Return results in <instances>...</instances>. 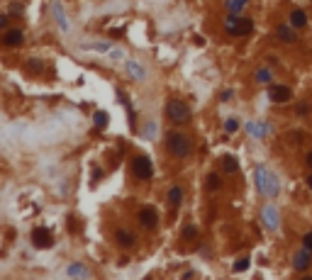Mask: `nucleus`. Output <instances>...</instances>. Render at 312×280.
I'll list each match as a JSON object with an SVG mask.
<instances>
[{
    "mask_svg": "<svg viewBox=\"0 0 312 280\" xmlns=\"http://www.w3.org/2000/svg\"><path fill=\"white\" fill-rule=\"evenodd\" d=\"M166 149H169L171 156H176V159H186V156H190V151H193V141H190L188 134L171 129L169 134H166Z\"/></svg>",
    "mask_w": 312,
    "mask_h": 280,
    "instance_id": "nucleus-1",
    "label": "nucleus"
},
{
    "mask_svg": "<svg viewBox=\"0 0 312 280\" xmlns=\"http://www.w3.org/2000/svg\"><path fill=\"white\" fill-rule=\"evenodd\" d=\"M256 188H258V193L268 197L278 195V178L273 173H268L263 166H258L256 168Z\"/></svg>",
    "mask_w": 312,
    "mask_h": 280,
    "instance_id": "nucleus-2",
    "label": "nucleus"
},
{
    "mask_svg": "<svg viewBox=\"0 0 312 280\" xmlns=\"http://www.w3.org/2000/svg\"><path fill=\"white\" fill-rule=\"evenodd\" d=\"M254 29V20L249 17H239V15H229L225 20V32L229 37H247Z\"/></svg>",
    "mask_w": 312,
    "mask_h": 280,
    "instance_id": "nucleus-3",
    "label": "nucleus"
},
{
    "mask_svg": "<svg viewBox=\"0 0 312 280\" xmlns=\"http://www.w3.org/2000/svg\"><path fill=\"white\" fill-rule=\"evenodd\" d=\"M166 117H169L173 124H186L190 122V108L183 103V100H169L166 103Z\"/></svg>",
    "mask_w": 312,
    "mask_h": 280,
    "instance_id": "nucleus-4",
    "label": "nucleus"
},
{
    "mask_svg": "<svg viewBox=\"0 0 312 280\" xmlns=\"http://www.w3.org/2000/svg\"><path fill=\"white\" fill-rule=\"evenodd\" d=\"M132 173L139 178V180H149L151 175H154V166H151V159L149 156H144V154H139V156H134L132 159Z\"/></svg>",
    "mask_w": 312,
    "mask_h": 280,
    "instance_id": "nucleus-5",
    "label": "nucleus"
},
{
    "mask_svg": "<svg viewBox=\"0 0 312 280\" xmlns=\"http://www.w3.org/2000/svg\"><path fill=\"white\" fill-rule=\"evenodd\" d=\"M32 246L34 249H52L54 246V236H52V231L47 229V226H34L32 229Z\"/></svg>",
    "mask_w": 312,
    "mask_h": 280,
    "instance_id": "nucleus-6",
    "label": "nucleus"
},
{
    "mask_svg": "<svg viewBox=\"0 0 312 280\" xmlns=\"http://www.w3.org/2000/svg\"><path fill=\"white\" fill-rule=\"evenodd\" d=\"M268 98L273 100V105H285V103L293 98V93H290V88H288V85L271 83V85H268Z\"/></svg>",
    "mask_w": 312,
    "mask_h": 280,
    "instance_id": "nucleus-7",
    "label": "nucleus"
},
{
    "mask_svg": "<svg viewBox=\"0 0 312 280\" xmlns=\"http://www.w3.org/2000/svg\"><path fill=\"white\" fill-rule=\"evenodd\" d=\"M137 222L142 224L144 229H156V224H159V212L154 210V207H142L139 210V215H137Z\"/></svg>",
    "mask_w": 312,
    "mask_h": 280,
    "instance_id": "nucleus-8",
    "label": "nucleus"
},
{
    "mask_svg": "<svg viewBox=\"0 0 312 280\" xmlns=\"http://www.w3.org/2000/svg\"><path fill=\"white\" fill-rule=\"evenodd\" d=\"M310 266H312V251H308V249L303 246L300 251L293 256V268H295L298 273H305Z\"/></svg>",
    "mask_w": 312,
    "mask_h": 280,
    "instance_id": "nucleus-9",
    "label": "nucleus"
},
{
    "mask_svg": "<svg viewBox=\"0 0 312 280\" xmlns=\"http://www.w3.org/2000/svg\"><path fill=\"white\" fill-rule=\"evenodd\" d=\"M25 42V34H22V29H5V34H2V47H7V49H15V47H20Z\"/></svg>",
    "mask_w": 312,
    "mask_h": 280,
    "instance_id": "nucleus-10",
    "label": "nucleus"
},
{
    "mask_svg": "<svg viewBox=\"0 0 312 280\" xmlns=\"http://www.w3.org/2000/svg\"><path fill=\"white\" fill-rule=\"evenodd\" d=\"M276 37L285 42V44H293V42H298V34H295V27L288 22V25H278L276 27Z\"/></svg>",
    "mask_w": 312,
    "mask_h": 280,
    "instance_id": "nucleus-11",
    "label": "nucleus"
},
{
    "mask_svg": "<svg viewBox=\"0 0 312 280\" xmlns=\"http://www.w3.org/2000/svg\"><path fill=\"white\" fill-rule=\"evenodd\" d=\"M115 241H117V246H122V249H132V246L137 244L134 234L127 231V229H117V231H115Z\"/></svg>",
    "mask_w": 312,
    "mask_h": 280,
    "instance_id": "nucleus-12",
    "label": "nucleus"
},
{
    "mask_svg": "<svg viewBox=\"0 0 312 280\" xmlns=\"http://www.w3.org/2000/svg\"><path fill=\"white\" fill-rule=\"evenodd\" d=\"M290 25L295 29H303V27H308V15H305V10H293L290 12Z\"/></svg>",
    "mask_w": 312,
    "mask_h": 280,
    "instance_id": "nucleus-13",
    "label": "nucleus"
},
{
    "mask_svg": "<svg viewBox=\"0 0 312 280\" xmlns=\"http://www.w3.org/2000/svg\"><path fill=\"white\" fill-rule=\"evenodd\" d=\"M205 188H207V193H217V190H222V178H220L217 173H210Z\"/></svg>",
    "mask_w": 312,
    "mask_h": 280,
    "instance_id": "nucleus-14",
    "label": "nucleus"
},
{
    "mask_svg": "<svg viewBox=\"0 0 312 280\" xmlns=\"http://www.w3.org/2000/svg\"><path fill=\"white\" fill-rule=\"evenodd\" d=\"M127 71H129V76H132V78H137V81H144V78H146L142 63H137V61H127Z\"/></svg>",
    "mask_w": 312,
    "mask_h": 280,
    "instance_id": "nucleus-15",
    "label": "nucleus"
},
{
    "mask_svg": "<svg viewBox=\"0 0 312 280\" xmlns=\"http://www.w3.org/2000/svg\"><path fill=\"white\" fill-rule=\"evenodd\" d=\"M66 276H71V278H76V276H81V278H88L90 276V271L81 266V263H71L68 268H66Z\"/></svg>",
    "mask_w": 312,
    "mask_h": 280,
    "instance_id": "nucleus-16",
    "label": "nucleus"
},
{
    "mask_svg": "<svg viewBox=\"0 0 312 280\" xmlns=\"http://www.w3.org/2000/svg\"><path fill=\"white\" fill-rule=\"evenodd\" d=\"M181 202H183V188H181V185H173L169 190V205L171 207H178Z\"/></svg>",
    "mask_w": 312,
    "mask_h": 280,
    "instance_id": "nucleus-17",
    "label": "nucleus"
},
{
    "mask_svg": "<svg viewBox=\"0 0 312 280\" xmlns=\"http://www.w3.org/2000/svg\"><path fill=\"white\" fill-rule=\"evenodd\" d=\"M263 220H266V224H268L271 229H276V226H278V212H276L273 207H266V210H263Z\"/></svg>",
    "mask_w": 312,
    "mask_h": 280,
    "instance_id": "nucleus-18",
    "label": "nucleus"
},
{
    "mask_svg": "<svg viewBox=\"0 0 312 280\" xmlns=\"http://www.w3.org/2000/svg\"><path fill=\"white\" fill-rule=\"evenodd\" d=\"M222 168H225L227 173H237V170H239V161L227 154V156H222Z\"/></svg>",
    "mask_w": 312,
    "mask_h": 280,
    "instance_id": "nucleus-19",
    "label": "nucleus"
},
{
    "mask_svg": "<svg viewBox=\"0 0 312 280\" xmlns=\"http://www.w3.org/2000/svg\"><path fill=\"white\" fill-rule=\"evenodd\" d=\"M242 7H244V0H225V10L229 15H239Z\"/></svg>",
    "mask_w": 312,
    "mask_h": 280,
    "instance_id": "nucleus-20",
    "label": "nucleus"
},
{
    "mask_svg": "<svg viewBox=\"0 0 312 280\" xmlns=\"http://www.w3.org/2000/svg\"><path fill=\"white\" fill-rule=\"evenodd\" d=\"M7 12H10V17H22V15H25V5L15 0V2L7 5Z\"/></svg>",
    "mask_w": 312,
    "mask_h": 280,
    "instance_id": "nucleus-21",
    "label": "nucleus"
},
{
    "mask_svg": "<svg viewBox=\"0 0 312 280\" xmlns=\"http://www.w3.org/2000/svg\"><path fill=\"white\" fill-rule=\"evenodd\" d=\"M198 239V229L193 224H186L183 226V241H195Z\"/></svg>",
    "mask_w": 312,
    "mask_h": 280,
    "instance_id": "nucleus-22",
    "label": "nucleus"
},
{
    "mask_svg": "<svg viewBox=\"0 0 312 280\" xmlns=\"http://www.w3.org/2000/svg\"><path fill=\"white\" fill-rule=\"evenodd\" d=\"M239 127H242V124H239V119H237V117H229L227 122H225V132H227V134L239 132Z\"/></svg>",
    "mask_w": 312,
    "mask_h": 280,
    "instance_id": "nucleus-23",
    "label": "nucleus"
},
{
    "mask_svg": "<svg viewBox=\"0 0 312 280\" xmlns=\"http://www.w3.org/2000/svg\"><path fill=\"white\" fill-rule=\"evenodd\" d=\"M249 134H251V137H263V134H266V127H261V122H249Z\"/></svg>",
    "mask_w": 312,
    "mask_h": 280,
    "instance_id": "nucleus-24",
    "label": "nucleus"
},
{
    "mask_svg": "<svg viewBox=\"0 0 312 280\" xmlns=\"http://www.w3.org/2000/svg\"><path fill=\"white\" fill-rule=\"evenodd\" d=\"M54 15H57V20H61V29H63V32H66V29H68V22H66V17H63V10H61V5H54Z\"/></svg>",
    "mask_w": 312,
    "mask_h": 280,
    "instance_id": "nucleus-25",
    "label": "nucleus"
},
{
    "mask_svg": "<svg viewBox=\"0 0 312 280\" xmlns=\"http://www.w3.org/2000/svg\"><path fill=\"white\" fill-rule=\"evenodd\" d=\"M29 71H32V73H42V71H44V63H42V61H37V58H29Z\"/></svg>",
    "mask_w": 312,
    "mask_h": 280,
    "instance_id": "nucleus-26",
    "label": "nucleus"
},
{
    "mask_svg": "<svg viewBox=\"0 0 312 280\" xmlns=\"http://www.w3.org/2000/svg\"><path fill=\"white\" fill-rule=\"evenodd\" d=\"M95 124L103 129V127L108 124V112H95Z\"/></svg>",
    "mask_w": 312,
    "mask_h": 280,
    "instance_id": "nucleus-27",
    "label": "nucleus"
},
{
    "mask_svg": "<svg viewBox=\"0 0 312 280\" xmlns=\"http://www.w3.org/2000/svg\"><path fill=\"white\" fill-rule=\"evenodd\" d=\"M249 268V258H239V263L234 266V273H244Z\"/></svg>",
    "mask_w": 312,
    "mask_h": 280,
    "instance_id": "nucleus-28",
    "label": "nucleus"
},
{
    "mask_svg": "<svg viewBox=\"0 0 312 280\" xmlns=\"http://www.w3.org/2000/svg\"><path fill=\"white\" fill-rule=\"evenodd\" d=\"M7 25H10V12H2L0 15V29H10Z\"/></svg>",
    "mask_w": 312,
    "mask_h": 280,
    "instance_id": "nucleus-29",
    "label": "nucleus"
},
{
    "mask_svg": "<svg viewBox=\"0 0 312 280\" xmlns=\"http://www.w3.org/2000/svg\"><path fill=\"white\" fill-rule=\"evenodd\" d=\"M256 78H258V81H263V83H268V81H271V73H268L266 68H261V71L256 73Z\"/></svg>",
    "mask_w": 312,
    "mask_h": 280,
    "instance_id": "nucleus-30",
    "label": "nucleus"
},
{
    "mask_svg": "<svg viewBox=\"0 0 312 280\" xmlns=\"http://www.w3.org/2000/svg\"><path fill=\"white\" fill-rule=\"evenodd\" d=\"M303 246H305L308 251H312V231H308V234L303 236Z\"/></svg>",
    "mask_w": 312,
    "mask_h": 280,
    "instance_id": "nucleus-31",
    "label": "nucleus"
},
{
    "mask_svg": "<svg viewBox=\"0 0 312 280\" xmlns=\"http://www.w3.org/2000/svg\"><path fill=\"white\" fill-rule=\"evenodd\" d=\"M308 112H310V103H300V105H298V114H303V117H305Z\"/></svg>",
    "mask_w": 312,
    "mask_h": 280,
    "instance_id": "nucleus-32",
    "label": "nucleus"
},
{
    "mask_svg": "<svg viewBox=\"0 0 312 280\" xmlns=\"http://www.w3.org/2000/svg\"><path fill=\"white\" fill-rule=\"evenodd\" d=\"M232 95H234V90H225V93H222V100H229Z\"/></svg>",
    "mask_w": 312,
    "mask_h": 280,
    "instance_id": "nucleus-33",
    "label": "nucleus"
},
{
    "mask_svg": "<svg viewBox=\"0 0 312 280\" xmlns=\"http://www.w3.org/2000/svg\"><path fill=\"white\" fill-rule=\"evenodd\" d=\"M305 183H308V188H310V190H312V173H310V175H308V178H305Z\"/></svg>",
    "mask_w": 312,
    "mask_h": 280,
    "instance_id": "nucleus-34",
    "label": "nucleus"
},
{
    "mask_svg": "<svg viewBox=\"0 0 312 280\" xmlns=\"http://www.w3.org/2000/svg\"><path fill=\"white\" fill-rule=\"evenodd\" d=\"M305 161H308V166L312 168V151H310V154H308V156H305Z\"/></svg>",
    "mask_w": 312,
    "mask_h": 280,
    "instance_id": "nucleus-35",
    "label": "nucleus"
},
{
    "mask_svg": "<svg viewBox=\"0 0 312 280\" xmlns=\"http://www.w3.org/2000/svg\"><path fill=\"white\" fill-rule=\"evenodd\" d=\"M244 2H247V0H244Z\"/></svg>",
    "mask_w": 312,
    "mask_h": 280,
    "instance_id": "nucleus-36",
    "label": "nucleus"
}]
</instances>
